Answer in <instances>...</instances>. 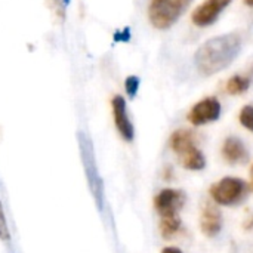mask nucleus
Returning a JSON list of instances; mask_svg holds the SVG:
<instances>
[{"instance_id": "nucleus-1", "label": "nucleus", "mask_w": 253, "mask_h": 253, "mask_svg": "<svg viewBox=\"0 0 253 253\" xmlns=\"http://www.w3.org/2000/svg\"><path fill=\"white\" fill-rule=\"evenodd\" d=\"M242 50V39L236 33L206 40L194 55L196 68L202 76H213L225 70Z\"/></svg>"}, {"instance_id": "nucleus-2", "label": "nucleus", "mask_w": 253, "mask_h": 253, "mask_svg": "<svg viewBox=\"0 0 253 253\" xmlns=\"http://www.w3.org/2000/svg\"><path fill=\"white\" fill-rule=\"evenodd\" d=\"M77 142H79L80 157H82V163H83V169H84V175L87 179L90 194L95 200L98 211H102L104 209V200H105L104 182H102V178H101V173H99V169L96 165L93 142L89 138V135L82 132V130L77 132Z\"/></svg>"}, {"instance_id": "nucleus-3", "label": "nucleus", "mask_w": 253, "mask_h": 253, "mask_svg": "<svg viewBox=\"0 0 253 253\" xmlns=\"http://www.w3.org/2000/svg\"><path fill=\"white\" fill-rule=\"evenodd\" d=\"M193 0H151L148 18L153 27L159 30L170 28L188 9Z\"/></svg>"}, {"instance_id": "nucleus-4", "label": "nucleus", "mask_w": 253, "mask_h": 253, "mask_svg": "<svg viewBox=\"0 0 253 253\" xmlns=\"http://www.w3.org/2000/svg\"><path fill=\"white\" fill-rule=\"evenodd\" d=\"M248 190V184L243 179L236 176H225L211 187L209 194L212 200L219 206H236L246 199Z\"/></svg>"}, {"instance_id": "nucleus-5", "label": "nucleus", "mask_w": 253, "mask_h": 253, "mask_svg": "<svg viewBox=\"0 0 253 253\" xmlns=\"http://www.w3.org/2000/svg\"><path fill=\"white\" fill-rule=\"evenodd\" d=\"M184 203H185V194L181 190H175V188H163L154 197V208L160 215V219L178 218Z\"/></svg>"}, {"instance_id": "nucleus-6", "label": "nucleus", "mask_w": 253, "mask_h": 253, "mask_svg": "<svg viewBox=\"0 0 253 253\" xmlns=\"http://www.w3.org/2000/svg\"><path fill=\"white\" fill-rule=\"evenodd\" d=\"M221 116V102L215 96L199 101L188 113V122L194 126H203L216 122Z\"/></svg>"}, {"instance_id": "nucleus-7", "label": "nucleus", "mask_w": 253, "mask_h": 253, "mask_svg": "<svg viewBox=\"0 0 253 253\" xmlns=\"http://www.w3.org/2000/svg\"><path fill=\"white\" fill-rule=\"evenodd\" d=\"M231 1L233 0H205L194 9L191 19L197 27H209L219 18L222 10Z\"/></svg>"}, {"instance_id": "nucleus-8", "label": "nucleus", "mask_w": 253, "mask_h": 253, "mask_svg": "<svg viewBox=\"0 0 253 253\" xmlns=\"http://www.w3.org/2000/svg\"><path fill=\"white\" fill-rule=\"evenodd\" d=\"M111 107H113V117H114V125L120 133V136L130 142L135 138V129L133 125L129 119L127 114V107H126V99L122 95H116L111 101Z\"/></svg>"}, {"instance_id": "nucleus-9", "label": "nucleus", "mask_w": 253, "mask_h": 253, "mask_svg": "<svg viewBox=\"0 0 253 253\" xmlns=\"http://www.w3.org/2000/svg\"><path fill=\"white\" fill-rule=\"evenodd\" d=\"M200 228L206 237H215L222 228V215L216 205L206 203L200 215Z\"/></svg>"}, {"instance_id": "nucleus-10", "label": "nucleus", "mask_w": 253, "mask_h": 253, "mask_svg": "<svg viewBox=\"0 0 253 253\" xmlns=\"http://www.w3.org/2000/svg\"><path fill=\"white\" fill-rule=\"evenodd\" d=\"M222 157L230 165L246 163L249 159V151L245 142L237 136H230L224 141L222 145Z\"/></svg>"}, {"instance_id": "nucleus-11", "label": "nucleus", "mask_w": 253, "mask_h": 253, "mask_svg": "<svg viewBox=\"0 0 253 253\" xmlns=\"http://www.w3.org/2000/svg\"><path fill=\"white\" fill-rule=\"evenodd\" d=\"M181 165L188 170H203L206 168V157L197 148V145H191L181 154H178Z\"/></svg>"}, {"instance_id": "nucleus-12", "label": "nucleus", "mask_w": 253, "mask_h": 253, "mask_svg": "<svg viewBox=\"0 0 253 253\" xmlns=\"http://www.w3.org/2000/svg\"><path fill=\"white\" fill-rule=\"evenodd\" d=\"M170 148L176 153L181 154L182 151H185L187 148H190L191 145H196L194 141V133L188 129H178L172 133L170 139H169Z\"/></svg>"}, {"instance_id": "nucleus-13", "label": "nucleus", "mask_w": 253, "mask_h": 253, "mask_svg": "<svg viewBox=\"0 0 253 253\" xmlns=\"http://www.w3.org/2000/svg\"><path fill=\"white\" fill-rule=\"evenodd\" d=\"M251 87V77L242 76V74H234L228 82H227V90L231 95H239L246 92Z\"/></svg>"}, {"instance_id": "nucleus-14", "label": "nucleus", "mask_w": 253, "mask_h": 253, "mask_svg": "<svg viewBox=\"0 0 253 253\" xmlns=\"http://www.w3.org/2000/svg\"><path fill=\"white\" fill-rule=\"evenodd\" d=\"M239 120L243 127L253 132V105H245L239 114Z\"/></svg>"}, {"instance_id": "nucleus-15", "label": "nucleus", "mask_w": 253, "mask_h": 253, "mask_svg": "<svg viewBox=\"0 0 253 253\" xmlns=\"http://www.w3.org/2000/svg\"><path fill=\"white\" fill-rule=\"evenodd\" d=\"M139 77L138 76H129L126 77L125 80V89H126V93L129 95V98H135L136 93H138V89H139Z\"/></svg>"}, {"instance_id": "nucleus-16", "label": "nucleus", "mask_w": 253, "mask_h": 253, "mask_svg": "<svg viewBox=\"0 0 253 253\" xmlns=\"http://www.w3.org/2000/svg\"><path fill=\"white\" fill-rule=\"evenodd\" d=\"M0 240L7 243L10 240V231H9V225H7V221H6V215H4V211H3V205H1V200H0Z\"/></svg>"}, {"instance_id": "nucleus-17", "label": "nucleus", "mask_w": 253, "mask_h": 253, "mask_svg": "<svg viewBox=\"0 0 253 253\" xmlns=\"http://www.w3.org/2000/svg\"><path fill=\"white\" fill-rule=\"evenodd\" d=\"M130 37H132V33H130V28L129 27H125L123 30H117L113 36V40L116 43H127L130 42Z\"/></svg>"}, {"instance_id": "nucleus-18", "label": "nucleus", "mask_w": 253, "mask_h": 253, "mask_svg": "<svg viewBox=\"0 0 253 253\" xmlns=\"http://www.w3.org/2000/svg\"><path fill=\"white\" fill-rule=\"evenodd\" d=\"M162 253H184L181 249H178V248H175V246H168V248H165Z\"/></svg>"}, {"instance_id": "nucleus-19", "label": "nucleus", "mask_w": 253, "mask_h": 253, "mask_svg": "<svg viewBox=\"0 0 253 253\" xmlns=\"http://www.w3.org/2000/svg\"><path fill=\"white\" fill-rule=\"evenodd\" d=\"M245 3H246L248 6H252L253 7V0H245Z\"/></svg>"}, {"instance_id": "nucleus-20", "label": "nucleus", "mask_w": 253, "mask_h": 253, "mask_svg": "<svg viewBox=\"0 0 253 253\" xmlns=\"http://www.w3.org/2000/svg\"><path fill=\"white\" fill-rule=\"evenodd\" d=\"M251 178H252V188H253V166H252V169H251Z\"/></svg>"}]
</instances>
